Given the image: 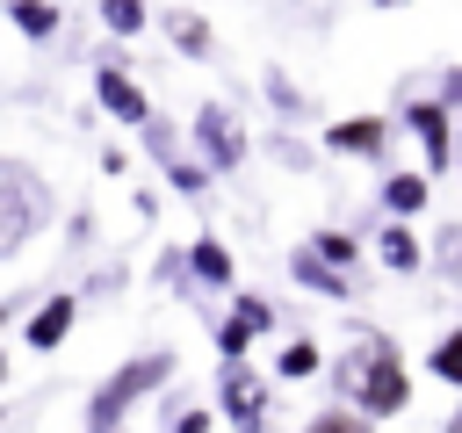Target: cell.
Masks as SVG:
<instances>
[{
    "label": "cell",
    "mask_w": 462,
    "mask_h": 433,
    "mask_svg": "<svg viewBox=\"0 0 462 433\" xmlns=\"http://www.w3.org/2000/svg\"><path fill=\"white\" fill-rule=\"evenodd\" d=\"M375 7H404V0H375Z\"/></svg>",
    "instance_id": "27"
},
{
    "label": "cell",
    "mask_w": 462,
    "mask_h": 433,
    "mask_svg": "<svg viewBox=\"0 0 462 433\" xmlns=\"http://www.w3.org/2000/svg\"><path fill=\"white\" fill-rule=\"evenodd\" d=\"M166 375H173V354H137V361H123V368L87 397V433H116V419H123L137 397H152Z\"/></svg>",
    "instance_id": "3"
},
{
    "label": "cell",
    "mask_w": 462,
    "mask_h": 433,
    "mask_svg": "<svg viewBox=\"0 0 462 433\" xmlns=\"http://www.w3.org/2000/svg\"><path fill=\"white\" fill-rule=\"evenodd\" d=\"M195 137H202V152H209L217 166H238V159H245V130H238V115L217 108V101L195 115Z\"/></svg>",
    "instance_id": "6"
},
{
    "label": "cell",
    "mask_w": 462,
    "mask_h": 433,
    "mask_svg": "<svg viewBox=\"0 0 462 433\" xmlns=\"http://www.w3.org/2000/svg\"><path fill=\"white\" fill-rule=\"evenodd\" d=\"M7 22H14L22 36H36V43H43V36H58V22H65V14H58V0H7Z\"/></svg>",
    "instance_id": "13"
},
{
    "label": "cell",
    "mask_w": 462,
    "mask_h": 433,
    "mask_svg": "<svg viewBox=\"0 0 462 433\" xmlns=\"http://www.w3.org/2000/svg\"><path fill=\"white\" fill-rule=\"evenodd\" d=\"M72 318H79V303H72V296H51V303H36V318H29V346H36V354L65 346Z\"/></svg>",
    "instance_id": "9"
},
{
    "label": "cell",
    "mask_w": 462,
    "mask_h": 433,
    "mask_svg": "<svg viewBox=\"0 0 462 433\" xmlns=\"http://www.w3.org/2000/svg\"><path fill=\"white\" fill-rule=\"evenodd\" d=\"M274 368H282V375H289V382H303V375H318V368H325V361H318V346H310V339H289V346H282V361H274Z\"/></svg>",
    "instance_id": "16"
},
{
    "label": "cell",
    "mask_w": 462,
    "mask_h": 433,
    "mask_svg": "<svg viewBox=\"0 0 462 433\" xmlns=\"http://www.w3.org/2000/svg\"><path fill=\"white\" fill-rule=\"evenodd\" d=\"M404 123H411V137L426 144V173H448V159H455V144H448L455 115H448L440 101H411V108H404Z\"/></svg>",
    "instance_id": "5"
},
{
    "label": "cell",
    "mask_w": 462,
    "mask_h": 433,
    "mask_svg": "<svg viewBox=\"0 0 462 433\" xmlns=\"http://www.w3.org/2000/svg\"><path fill=\"white\" fill-rule=\"evenodd\" d=\"M101 22H108L116 36H137V29H144V0H101Z\"/></svg>",
    "instance_id": "17"
},
{
    "label": "cell",
    "mask_w": 462,
    "mask_h": 433,
    "mask_svg": "<svg viewBox=\"0 0 462 433\" xmlns=\"http://www.w3.org/2000/svg\"><path fill=\"white\" fill-rule=\"evenodd\" d=\"M325 144H332L339 159H375V152L390 144V123H383V115H346V123L325 130Z\"/></svg>",
    "instance_id": "7"
},
{
    "label": "cell",
    "mask_w": 462,
    "mask_h": 433,
    "mask_svg": "<svg viewBox=\"0 0 462 433\" xmlns=\"http://www.w3.org/2000/svg\"><path fill=\"white\" fill-rule=\"evenodd\" d=\"M433 375H440V382H462V332H448V339L433 346Z\"/></svg>",
    "instance_id": "19"
},
{
    "label": "cell",
    "mask_w": 462,
    "mask_h": 433,
    "mask_svg": "<svg viewBox=\"0 0 462 433\" xmlns=\"http://www.w3.org/2000/svg\"><path fill=\"white\" fill-rule=\"evenodd\" d=\"M188 267H195V281H209V289H231V253H224L217 238H195V245H188Z\"/></svg>",
    "instance_id": "14"
},
{
    "label": "cell",
    "mask_w": 462,
    "mask_h": 433,
    "mask_svg": "<svg viewBox=\"0 0 462 433\" xmlns=\"http://www.w3.org/2000/svg\"><path fill=\"white\" fill-rule=\"evenodd\" d=\"M354 253H361V245H354V231H318L303 260H318V267H332V274H339V267H354Z\"/></svg>",
    "instance_id": "15"
},
{
    "label": "cell",
    "mask_w": 462,
    "mask_h": 433,
    "mask_svg": "<svg viewBox=\"0 0 462 433\" xmlns=\"http://www.w3.org/2000/svg\"><path fill=\"white\" fill-rule=\"evenodd\" d=\"M260 404H267V397H260V382H253L238 361H224V411H231V426H238V433H260Z\"/></svg>",
    "instance_id": "8"
},
{
    "label": "cell",
    "mask_w": 462,
    "mask_h": 433,
    "mask_svg": "<svg viewBox=\"0 0 462 433\" xmlns=\"http://www.w3.org/2000/svg\"><path fill=\"white\" fill-rule=\"evenodd\" d=\"M332 382H339L346 411H361V419H397V411L411 404V375H404L397 346H390V339H375V332L346 346V361L332 368Z\"/></svg>",
    "instance_id": "1"
},
{
    "label": "cell",
    "mask_w": 462,
    "mask_h": 433,
    "mask_svg": "<svg viewBox=\"0 0 462 433\" xmlns=\"http://www.w3.org/2000/svg\"><path fill=\"white\" fill-rule=\"evenodd\" d=\"M245 346H253V332H245L238 318H224V325H217V354H224V361H238Z\"/></svg>",
    "instance_id": "22"
},
{
    "label": "cell",
    "mask_w": 462,
    "mask_h": 433,
    "mask_svg": "<svg viewBox=\"0 0 462 433\" xmlns=\"http://www.w3.org/2000/svg\"><path fill=\"white\" fill-rule=\"evenodd\" d=\"M166 43H173V51H188V58H209V51H217L209 22H202V14H188V7H173V14H166Z\"/></svg>",
    "instance_id": "12"
},
{
    "label": "cell",
    "mask_w": 462,
    "mask_h": 433,
    "mask_svg": "<svg viewBox=\"0 0 462 433\" xmlns=\"http://www.w3.org/2000/svg\"><path fill=\"white\" fill-rule=\"evenodd\" d=\"M94 94H101V108H116L123 123H152V101H144V87L130 79L123 58H108V65L94 72Z\"/></svg>",
    "instance_id": "4"
},
{
    "label": "cell",
    "mask_w": 462,
    "mask_h": 433,
    "mask_svg": "<svg viewBox=\"0 0 462 433\" xmlns=\"http://www.w3.org/2000/svg\"><path fill=\"white\" fill-rule=\"evenodd\" d=\"M0 382H7V354H0Z\"/></svg>",
    "instance_id": "26"
},
{
    "label": "cell",
    "mask_w": 462,
    "mask_h": 433,
    "mask_svg": "<svg viewBox=\"0 0 462 433\" xmlns=\"http://www.w3.org/2000/svg\"><path fill=\"white\" fill-rule=\"evenodd\" d=\"M7 318H14V303H0V332H7Z\"/></svg>",
    "instance_id": "25"
},
{
    "label": "cell",
    "mask_w": 462,
    "mask_h": 433,
    "mask_svg": "<svg viewBox=\"0 0 462 433\" xmlns=\"http://www.w3.org/2000/svg\"><path fill=\"white\" fill-rule=\"evenodd\" d=\"M426 195H433V180H426V173H390V180H383V202H390V216H397V224H411V216L426 209Z\"/></svg>",
    "instance_id": "10"
},
{
    "label": "cell",
    "mask_w": 462,
    "mask_h": 433,
    "mask_svg": "<svg viewBox=\"0 0 462 433\" xmlns=\"http://www.w3.org/2000/svg\"><path fill=\"white\" fill-rule=\"evenodd\" d=\"M375 253H383V267H390V274L426 267V245H419V231H411V224H390V231L375 238Z\"/></svg>",
    "instance_id": "11"
},
{
    "label": "cell",
    "mask_w": 462,
    "mask_h": 433,
    "mask_svg": "<svg viewBox=\"0 0 462 433\" xmlns=\"http://www.w3.org/2000/svg\"><path fill=\"white\" fill-rule=\"evenodd\" d=\"M166 180H173V195H202V166H166Z\"/></svg>",
    "instance_id": "23"
},
{
    "label": "cell",
    "mask_w": 462,
    "mask_h": 433,
    "mask_svg": "<svg viewBox=\"0 0 462 433\" xmlns=\"http://www.w3.org/2000/svg\"><path fill=\"white\" fill-rule=\"evenodd\" d=\"M296 274H303L310 289H325V296H346V274H332V267H318V260H296Z\"/></svg>",
    "instance_id": "20"
},
{
    "label": "cell",
    "mask_w": 462,
    "mask_h": 433,
    "mask_svg": "<svg viewBox=\"0 0 462 433\" xmlns=\"http://www.w3.org/2000/svg\"><path fill=\"white\" fill-rule=\"evenodd\" d=\"M43 224H51V188H43V173L22 166V159H0V260L22 253Z\"/></svg>",
    "instance_id": "2"
},
{
    "label": "cell",
    "mask_w": 462,
    "mask_h": 433,
    "mask_svg": "<svg viewBox=\"0 0 462 433\" xmlns=\"http://www.w3.org/2000/svg\"><path fill=\"white\" fill-rule=\"evenodd\" d=\"M303 433H368V419H361V411H346V404H332V411H318Z\"/></svg>",
    "instance_id": "18"
},
{
    "label": "cell",
    "mask_w": 462,
    "mask_h": 433,
    "mask_svg": "<svg viewBox=\"0 0 462 433\" xmlns=\"http://www.w3.org/2000/svg\"><path fill=\"white\" fill-rule=\"evenodd\" d=\"M173 433H209V411H180V419H173Z\"/></svg>",
    "instance_id": "24"
},
{
    "label": "cell",
    "mask_w": 462,
    "mask_h": 433,
    "mask_svg": "<svg viewBox=\"0 0 462 433\" xmlns=\"http://www.w3.org/2000/svg\"><path fill=\"white\" fill-rule=\"evenodd\" d=\"M231 318H238L245 332H267V325H274V310H267V296H238V310H231Z\"/></svg>",
    "instance_id": "21"
}]
</instances>
